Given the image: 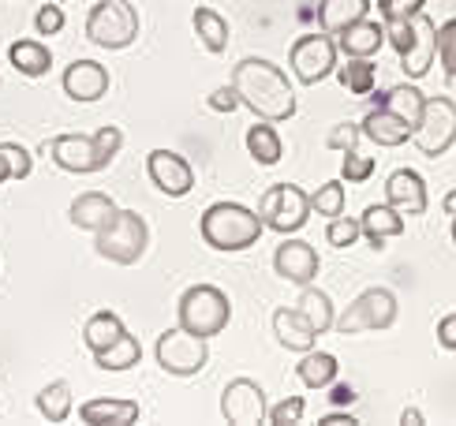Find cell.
<instances>
[{"mask_svg": "<svg viewBox=\"0 0 456 426\" xmlns=\"http://www.w3.org/2000/svg\"><path fill=\"white\" fill-rule=\"evenodd\" d=\"M232 86L240 94V102L251 109L258 120H292L296 116V90L289 83L273 61H258V56H247L232 71Z\"/></svg>", "mask_w": 456, "mask_h": 426, "instance_id": "obj_1", "label": "cell"}, {"mask_svg": "<svg viewBox=\"0 0 456 426\" xmlns=\"http://www.w3.org/2000/svg\"><path fill=\"white\" fill-rule=\"evenodd\" d=\"M120 146H124L120 127H98L94 135H56V139L45 146V153L53 158L56 168L86 176V172L109 168L112 158L120 153Z\"/></svg>", "mask_w": 456, "mask_h": 426, "instance_id": "obj_2", "label": "cell"}, {"mask_svg": "<svg viewBox=\"0 0 456 426\" xmlns=\"http://www.w3.org/2000/svg\"><path fill=\"white\" fill-rule=\"evenodd\" d=\"M199 232H202V240L210 243L214 250L236 255V250H247V247L258 243L265 225L258 217V209H247L240 202H214L210 209L202 213Z\"/></svg>", "mask_w": 456, "mask_h": 426, "instance_id": "obj_3", "label": "cell"}, {"mask_svg": "<svg viewBox=\"0 0 456 426\" xmlns=\"http://www.w3.org/2000/svg\"><path fill=\"white\" fill-rule=\"evenodd\" d=\"M94 250L105 258V262H117V266H135L146 255V243H150V228L142 221L139 209H117L102 232H94Z\"/></svg>", "mask_w": 456, "mask_h": 426, "instance_id": "obj_4", "label": "cell"}, {"mask_svg": "<svg viewBox=\"0 0 456 426\" xmlns=\"http://www.w3.org/2000/svg\"><path fill=\"white\" fill-rule=\"evenodd\" d=\"M176 315H180V325L183 329H191V333L210 340V337L224 333L228 318H232V303H228V296L221 292V288L195 284V288H187V292L180 296Z\"/></svg>", "mask_w": 456, "mask_h": 426, "instance_id": "obj_5", "label": "cell"}, {"mask_svg": "<svg viewBox=\"0 0 456 426\" xmlns=\"http://www.w3.org/2000/svg\"><path fill=\"white\" fill-rule=\"evenodd\" d=\"M86 37L98 49H127L139 37V12L127 0H102L86 15Z\"/></svg>", "mask_w": 456, "mask_h": 426, "instance_id": "obj_6", "label": "cell"}, {"mask_svg": "<svg viewBox=\"0 0 456 426\" xmlns=\"http://www.w3.org/2000/svg\"><path fill=\"white\" fill-rule=\"evenodd\" d=\"M158 366L168 378H191L199 374L206 363H210V348H206V337L191 333V329H168V333L158 337Z\"/></svg>", "mask_w": 456, "mask_h": 426, "instance_id": "obj_7", "label": "cell"}, {"mask_svg": "<svg viewBox=\"0 0 456 426\" xmlns=\"http://www.w3.org/2000/svg\"><path fill=\"white\" fill-rule=\"evenodd\" d=\"M258 217L270 232L292 236V232H299L311 217V195L296 184H273L258 202Z\"/></svg>", "mask_w": 456, "mask_h": 426, "instance_id": "obj_8", "label": "cell"}, {"mask_svg": "<svg viewBox=\"0 0 456 426\" xmlns=\"http://www.w3.org/2000/svg\"><path fill=\"white\" fill-rule=\"evenodd\" d=\"M411 143L423 158H442V153L456 143V102L452 98H427L419 124L411 127Z\"/></svg>", "mask_w": 456, "mask_h": 426, "instance_id": "obj_9", "label": "cell"}, {"mask_svg": "<svg viewBox=\"0 0 456 426\" xmlns=\"http://www.w3.org/2000/svg\"><path fill=\"white\" fill-rule=\"evenodd\" d=\"M396 322V296L389 292V288H367L363 296H355L345 315L333 318V329L337 333H367V329H389Z\"/></svg>", "mask_w": 456, "mask_h": 426, "instance_id": "obj_10", "label": "cell"}, {"mask_svg": "<svg viewBox=\"0 0 456 426\" xmlns=\"http://www.w3.org/2000/svg\"><path fill=\"white\" fill-rule=\"evenodd\" d=\"M337 42H333V34H303L296 37V45L289 53V64H292V75H296V83L303 86H314L322 79H330V75L337 71Z\"/></svg>", "mask_w": 456, "mask_h": 426, "instance_id": "obj_11", "label": "cell"}, {"mask_svg": "<svg viewBox=\"0 0 456 426\" xmlns=\"http://www.w3.org/2000/svg\"><path fill=\"white\" fill-rule=\"evenodd\" d=\"M265 412H270V404H265V389L255 378H232L224 385V393H221V415H224V422H232V426H258V422H265Z\"/></svg>", "mask_w": 456, "mask_h": 426, "instance_id": "obj_12", "label": "cell"}, {"mask_svg": "<svg viewBox=\"0 0 456 426\" xmlns=\"http://www.w3.org/2000/svg\"><path fill=\"white\" fill-rule=\"evenodd\" d=\"M146 172H150V180H154V187L168 199H183V195H191V187H195V168L173 150H154L150 153Z\"/></svg>", "mask_w": 456, "mask_h": 426, "instance_id": "obj_13", "label": "cell"}, {"mask_svg": "<svg viewBox=\"0 0 456 426\" xmlns=\"http://www.w3.org/2000/svg\"><path fill=\"white\" fill-rule=\"evenodd\" d=\"M273 269H277V277L303 288V284H314L318 269H322V258H318V250L307 240H292L289 236L273 250Z\"/></svg>", "mask_w": 456, "mask_h": 426, "instance_id": "obj_14", "label": "cell"}, {"mask_svg": "<svg viewBox=\"0 0 456 426\" xmlns=\"http://www.w3.org/2000/svg\"><path fill=\"white\" fill-rule=\"evenodd\" d=\"M64 94L79 105H94L109 94V71L98 61H75L64 71Z\"/></svg>", "mask_w": 456, "mask_h": 426, "instance_id": "obj_15", "label": "cell"}, {"mask_svg": "<svg viewBox=\"0 0 456 426\" xmlns=\"http://www.w3.org/2000/svg\"><path fill=\"white\" fill-rule=\"evenodd\" d=\"M411 23H415V42L401 56V71L408 79H423L434 64V56H438V27H434V19H427L423 12L411 15Z\"/></svg>", "mask_w": 456, "mask_h": 426, "instance_id": "obj_16", "label": "cell"}, {"mask_svg": "<svg viewBox=\"0 0 456 426\" xmlns=\"http://www.w3.org/2000/svg\"><path fill=\"white\" fill-rule=\"evenodd\" d=\"M273 333L281 340V348H289V352H311L314 340L322 337L318 325L299 311V307H277L273 311Z\"/></svg>", "mask_w": 456, "mask_h": 426, "instance_id": "obj_17", "label": "cell"}, {"mask_svg": "<svg viewBox=\"0 0 456 426\" xmlns=\"http://www.w3.org/2000/svg\"><path fill=\"white\" fill-rule=\"evenodd\" d=\"M386 202L396 206L408 217H419L427 213V184L415 168H396L393 176L386 180Z\"/></svg>", "mask_w": 456, "mask_h": 426, "instance_id": "obj_18", "label": "cell"}, {"mask_svg": "<svg viewBox=\"0 0 456 426\" xmlns=\"http://www.w3.org/2000/svg\"><path fill=\"white\" fill-rule=\"evenodd\" d=\"M117 199L105 195V191H86V195H79L71 202L68 209V217L75 228H83V232H102L112 217H117Z\"/></svg>", "mask_w": 456, "mask_h": 426, "instance_id": "obj_19", "label": "cell"}, {"mask_svg": "<svg viewBox=\"0 0 456 426\" xmlns=\"http://www.w3.org/2000/svg\"><path fill=\"white\" fill-rule=\"evenodd\" d=\"M139 404L135 400H117V397H98L86 400L79 408V419L86 426H135L139 422Z\"/></svg>", "mask_w": 456, "mask_h": 426, "instance_id": "obj_20", "label": "cell"}, {"mask_svg": "<svg viewBox=\"0 0 456 426\" xmlns=\"http://www.w3.org/2000/svg\"><path fill=\"white\" fill-rule=\"evenodd\" d=\"M363 135L374 143V146H404L411 139V124L404 120V116H396L382 105H374L367 116H363Z\"/></svg>", "mask_w": 456, "mask_h": 426, "instance_id": "obj_21", "label": "cell"}, {"mask_svg": "<svg viewBox=\"0 0 456 426\" xmlns=\"http://www.w3.org/2000/svg\"><path fill=\"white\" fill-rule=\"evenodd\" d=\"M359 228H363V236H367V243L374 250H382L386 240H393V236H401V232H404V213L396 206H389V202H378V206L363 209Z\"/></svg>", "mask_w": 456, "mask_h": 426, "instance_id": "obj_22", "label": "cell"}, {"mask_svg": "<svg viewBox=\"0 0 456 426\" xmlns=\"http://www.w3.org/2000/svg\"><path fill=\"white\" fill-rule=\"evenodd\" d=\"M382 42H386V27L374 23V19H359V23L337 34V49L345 56H363V61H374Z\"/></svg>", "mask_w": 456, "mask_h": 426, "instance_id": "obj_23", "label": "cell"}, {"mask_svg": "<svg viewBox=\"0 0 456 426\" xmlns=\"http://www.w3.org/2000/svg\"><path fill=\"white\" fill-rule=\"evenodd\" d=\"M367 12H370V0H322L318 4V27L337 37L345 27L367 19Z\"/></svg>", "mask_w": 456, "mask_h": 426, "instance_id": "obj_24", "label": "cell"}, {"mask_svg": "<svg viewBox=\"0 0 456 426\" xmlns=\"http://www.w3.org/2000/svg\"><path fill=\"white\" fill-rule=\"evenodd\" d=\"M8 61L19 75H27V79H42V75H49V68H53V53L42 42L19 37V42L8 45Z\"/></svg>", "mask_w": 456, "mask_h": 426, "instance_id": "obj_25", "label": "cell"}, {"mask_svg": "<svg viewBox=\"0 0 456 426\" xmlns=\"http://www.w3.org/2000/svg\"><path fill=\"white\" fill-rule=\"evenodd\" d=\"M247 153H251V158H255L258 165H265V168L281 165L284 143H281L273 120H255L251 127H247Z\"/></svg>", "mask_w": 456, "mask_h": 426, "instance_id": "obj_26", "label": "cell"}, {"mask_svg": "<svg viewBox=\"0 0 456 426\" xmlns=\"http://www.w3.org/2000/svg\"><path fill=\"white\" fill-rule=\"evenodd\" d=\"M337 374H340V363H337V356H330V352H303V359H299V366H296V378L307 385V389H330V385L337 381Z\"/></svg>", "mask_w": 456, "mask_h": 426, "instance_id": "obj_27", "label": "cell"}, {"mask_svg": "<svg viewBox=\"0 0 456 426\" xmlns=\"http://www.w3.org/2000/svg\"><path fill=\"white\" fill-rule=\"evenodd\" d=\"M124 333H127V325H124V318L117 311H98L94 318H86V325H83V340H86V348L94 356L105 352L109 344H117Z\"/></svg>", "mask_w": 456, "mask_h": 426, "instance_id": "obj_28", "label": "cell"}, {"mask_svg": "<svg viewBox=\"0 0 456 426\" xmlns=\"http://www.w3.org/2000/svg\"><path fill=\"white\" fill-rule=\"evenodd\" d=\"M337 83L348 94L367 98V94H374V86H378V68H374V61H363V56H348V61L337 68Z\"/></svg>", "mask_w": 456, "mask_h": 426, "instance_id": "obj_29", "label": "cell"}, {"mask_svg": "<svg viewBox=\"0 0 456 426\" xmlns=\"http://www.w3.org/2000/svg\"><path fill=\"white\" fill-rule=\"evenodd\" d=\"M142 359V344H139V337H131V333H124L117 344H109L105 352H98L94 356V363L102 366V371H109V374H120V371H131Z\"/></svg>", "mask_w": 456, "mask_h": 426, "instance_id": "obj_30", "label": "cell"}, {"mask_svg": "<svg viewBox=\"0 0 456 426\" xmlns=\"http://www.w3.org/2000/svg\"><path fill=\"white\" fill-rule=\"evenodd\" d=\"M423 102H427V94L419 86L404 83V86H393L389 94H382V102H378V105L396 112V116H404V120L415 127V124H419V116H423Z\"/></svg>", "mask_w": 456, "mask_h": 426, "instance_id": "obj_31", "label": "cell"}, {"mask_svg": "<svg viewBox=\"0 0 456 426\" xmlns=\"http://www.w3.org/2000/svg\"><path fill=\"white\" fill-rule=\"evenodd\" d=\"M34 408H37V415H42L45 422H64L68 415H71V385L68 381H49L42 393H37V400H34Z\"/></svg>", "mask_w": 456, "mask_h": 426, "instance_id": "obj_32", "label": "cell"}, {"mask_svg": "<svg viewBox=\"0 0 456 426\" xmlns=\"http://www.w3.org/2000/svg\"><path fill=\"white\" fill-rule=\"evenodd\" d=\"M195 34H199V42L206 45V53H224L228 49V19H221L214 8H199L195 15Z\"/></svg>", "mask_w": 456, "mask_h": 426, "instance_id": "obj_33", "label": "cell"}, {"mask_svg": "<svg viewBox=\"0 0 456 426\" xmlns=\"http://www.w3.org/2000/svg\"><path fill=\"white\" fill-rule=\"evenodd\" d=\"M299 311L307 315L314 325H318V333H326V329H333V303H330V296L326 292H318V288H311V284H303V292H299Z\"/></svg>", "mask_w": 456, "mask_h": 426, "instance_id": "obj_34", "label": "cell"}, {"mask_svg": "<svg viewBox=\"0 0 456 426\" xmlns=\"http://www.w3.org/2000/svg\"><path fill=\"white\" fill-rule=\"evenodd\" d=\"M34 172L30 150H23L19 143H0V184L8 180H27Z\"/></svg>", "mask_w": 456, "mask_h": 426, "instance_id": "obj_35", "label": "cell"}, {"mask_svg": "<svg viewBox=\"0 0 456 426\" xmlns=\"http://www.w3.org/2000/svg\"><path fill=\"white\" fill-rule=\"evenodd\" d=\"M345 180H330L322 184L314 195H311V209L318 213V217H340L345 213Z\"/></svg>", "mask_w": 456, "mask_h": 426, "instance_id": "obj_36", "label": "cell"}, {"mask_svg": "<svg viewBox=\"0 0 456 426\" xmlns=\"http://www.w3.org/2000/svg\"><path fill=\"white\" fill-rule=\"evenodd\" d=\"M438 61L449 79H456V19H445L438 27Z\"/></svg>", "mask_w": 456, "mask_h": 426, "instance_id": "obj_37", "label": "cell"}, {"mask_svg": "<svg viewBox=\"0 0 456 426\" xmlns=\"http://www.w3.org/2000/svg\"><path fill=\"white\" fill-rule=\"evenodd\" d=\"M370 172H374V158H367V153H359V146L345 150L340 180H348V184H363V180H370Z\"/></svg>", "mask_w": 456, "mask_h": 426, "instance_id": "obj_38", "label": "cell"}, {"mask_svg": "<svg viewBox=\"0 0 456 426\" xmlns=\"http://www.w3.org/2000/svg\"><path fill=\"white\" fill-rule=\"evenodd\" d=\"M303 397H284L281 404H273L270 412H265V422H273V426H296V422H303Z\"/></svg>", "mask_w": 456, "mask_h": 426, "instance_id": "obj_39", "label": "cell"}, {"mask_svg": "<svg viewBox=\"0 0 456 426\" xmlns=\"http://www.w3.org/2000/svg\"><path fill=\"white\" fill-rule=\"evenodd\" d=\"M359 236H363L359 221H352V217H330V228H326L330 247H352Z\"/></svg>", "mask_w": 456, "mask_h": 426, "instance_id": "obj_40", "label": "cell"}, {"mask_svg": "<svg viewBox=\"0 0 456 426\" xmlns=\"http://www.w3.org/2000/svg\"><path fill=\"white\" fill-rule=\"evenodd\" d=\"M386 37H389V45L404 56L411 49V42H415V23H411V19H389V23H386Z\"/></svg>", "mask_w": 456, "mask_h": 426, "instance_id": "obj_41", "label": "cell"}, {"mask_svg": "<svg viewBox=\"0 0 456 426\" xmlns=\"http://www.w3.org/2000/svg\"><path fill=\"white\" fill-rule=\"evenodd\" d=\"M359 135H363V127L359 124H352V120H345V124H337L330 135H326V146L330 150H352V146H359Z\"/></svg>", "mask_w": 456, "mask_h": 426, "instance_id": "obj_42", "label": "cell"}, {"mask_svg": "<svg viewBox=\"0 0 456 426\" xmlns=\"http://www.w3.org/2000/svg\"><path fill=\"white\" fill-rule=\"evenodd\" d=\"M427 8V0H378V12L389 23V19H411Z\"/></svg>", "mask_w": 456, "mask_h": 426, "instance_id": "obj_43", "label": "cell"}, {"mask_svg": "<svg viewBox=\"0 0 456 426\" xmlns=\"http://www.w3.org/2000/svg\"><path fill=\"white\" fill-rule=\"evenodd\" d=\"M34 27H37V34H45V37L61 34V30H64V12L56 8V4H42V8H37Z\"/></svg>", "mask_w": 456, "mask_h": 426, "instance_id": "obj_44", "label": "cell"}, {"mask_svg": "<svg viewBox=\"0 0 456 426\" xmlns=\"http://www.w3.org/2000/svg\"><path fill=\"white\" fill-rule=\"evenodd\" d=\"M206 102H210V109H214V112H236V109L243 105L232 83H228V86H217V90H214V94H210V98H206Z\"/></svg>", "mask_w": 456, "mask_h": 426, "instance_id": "obj_45", "label": "cell"}, {"mask_svg": "<svg viewBox=\"0 0 456 426\" xmlns=\"http://www.w3.org/2000/svg\"><path fill=\"white\" fill-rule=\"evenodd\" d=\"M438 344L445 348V352H456V311L438 322Z\"/></svg>", "mask_w": 456, "mask_h": 426, "instance_id": "obj_46", "label": "cell"}, {"mask_svg": "<svg viewBox=\"0 0 456 426\" xmlns=\"http://www.w3.org/2000/svg\"><path fill=\"white\" fill-rule=\"evenodd\" d=\"M359 419L348 412H333V415H322V426H355Z\"/></svg>", "mask_w": 456, "mask_h": 426, "instance_id": "obj_47", "label": "cell"}, {"mask_svg": "<svg viewBox=\"0 0 456 426\" xmlns=\"http://www.w3.org/2000/svg\"><path fill=\"white\" fill-rule=\"evenodd\" d=\"M401 426H423V415L411 408V412H404V415H401Z\"/></svg>", "mask_w": 456, "mask_h": 426, "instance_id": "obj_48", "label": "cell"}, {"mask_svg": "<svg viewBox=\"0 0 456 426\" xmlns=\"http://www.w3.org/2000/svg\"><path fill=\"white\" fill-rule=\"evenodd\" d=\"M442 209L449 213V217H456V187H452V191H449V195L442 199Z\"/></svg>", "mask_w": 456, "mask_h": 426, "instance_id": "obj_49", "label": "cell"}, {"mask_svg": "<svg viewBox=\"0 0 456 426\" xmlns=\"http://www.w3.org/2000/svg\"><path fill=\"white\" fill-rule=\"evenodd\" d=\"M452 243H456V217H452Z\"/></svg>", "mask_w": 456, "mask_h": 426, "instance_id": "obj_50", "label": "cell"}]
</instances>
